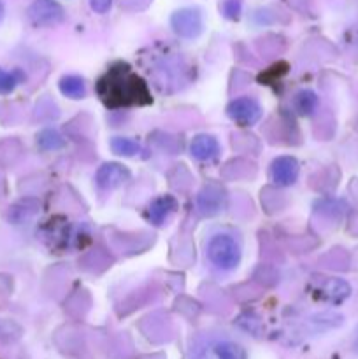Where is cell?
Wrapping results in <instances>:
<instances>
[{
    "instance_id": "1",
    "label": "cell",
    "mask_w": 358,
    "mask_h": 359,
    "mask_svg": "<svg viewBox=\"0 0 358 359\" xmlns=\"http://www.w3.org/2000/svg\"><path fill=\"white\" fill-rule=\"evenodd\" d=\"M97 91L107 107L151 104V95L146 83L135 76L125 63L111 67L109 72L98 81Z\"/></svg>"
},
{
    "instance_id": "2",
    "label": "cell",
    "mask_w": 358,
    "mask_h": 359,
    "mask_svg": "<svg viewBox=\"0 0 358 359\" xmlns=\"http://www.w3.org/2000/svg\"><path fill=\"white\" fill-rule=\"evenodd\" d=\"M207 256L216 269L228 272L241 263V245L232 235L218 233L207 244Z\"/></svg>"
},
{
    "instance_id": "3",
    "label": "cell",
    "mask_w": 358,
    "mask_h": 359,
    "mask_svg": "<svg viewBox=\"0 0 358 359\" xmlns=\"http://www.w3.org/2000/svg\"><path fill=\"white\" fill-rule=\"evenodd\" d=\"M171 27L179 37L197 39L204 28L202 13L197 7H183L174 11L171 16Z\"/></svg>"
},
{
    "instance_id": "4",
    "label": "cell",
    "mask_w": 358,
    "mask_h": 359,
    "mask_svg": "<svg viewBox=\"0 0 358 359\" xmlns=\"http://www.w3.org/2000/svg\"><path fill=\"white\" fill-rule=\"evenodd\" d=\"M28 18L35 27H56L65 20V11L56 0H35L28 7Z\"/></svg>"
},
{
    "instance_id": "5",
    "label": "cell",
    "mask_w": 358,
    "mask_h": 359,
    "mask_svg": "<svg viewBox=\"0 0 358 359\" xmlns=\"http://www.w3.org/2000/svg\"><path fill=\"white\" fill-rule=\"evenodd\" d=\"M228 118L234 119L235 123L242 126H251L262 118V107L258 102L251 97H241L235 98L228 104L227 107Z\"/></svg>"
},
{
    "instance_id": "6",
    "label": "cell",
    "mask_w": 358,
    "mask_h": 359,
    "mask_svg": "<svg viewBox=\"0 0 358 359\" xmlns=\"http://www.w3.org/2000/svg\"><path fill=\"white\" fill-rule=\"evenodd\" d=\"M199 359H248L244 347L232 340H216L206 346Z\"/></svg>"
},
{
    "instance_id": "7",
    "label": "cell",
    "mask_w": 358,
    "mask_h": 359,
    "mask_svg": "<svg viewBox=\"0 0 358 359\" xmlns=\"http://www.w3.org/2000/svg\"><path fill=\"white\" fill-rule=\"evenodd\" d=\"M130 179L128 168L119 163H104L95 174V181L100 189H114Z\"/></svg>"
},
{
    "instance_id": "8",
    "label": "cell",
    "mask_w": 358,
    "mask_h": 359,
    "mask_svg": "<svg viewBox=\"0 0 358 359\" xmlns=\"http://www.w3.org/2000/svg\"><path fill=\"white\" fill-rule=\"evenodd\" d=\"M298 177V161L291 156H281L272 161L270 167V179L277 186H290Z\"/></svg>"
},
{
    "instance_id": "9",
    "label": "cell",
    "mask_w": 358,
    "mask_h": 359,
    "mask_svg": "<svg viewBox=\"0 0 358 359\" xmlns=\"http://www.w3.org/2000/svg\"><path fill=\"white\" fill-rule=\"evenodd\" d=\"M225 205V191L218 184H207L199 195V209L206 216H214Z\"/></svg>"
},
{
    "instance_id": "10",
    "label": "cell",
    "mask_w": 358,
    "mask_h": 359,
    "mask_svg": "<svg viewBox=\"0 0 358 359\" xmlns=\"http://www.w3.org/2000/svg\"><path fill=\"white\" fill-rule=\"evenodd\" d=\"M175 207H178V202H175L174 196L171 195L158 196V198H154L153 202L150 203V207H147L146 217L153 224L160 226V224H164V221L174 212Z\"/></svg>"
},
{
    "instance_id": "11",
    "label": "cell",
    "mask_w": 358,
    "mask_h": 359,
    "mask_svg": "<svg viewBox=\"0 0 358 359\" xmlns=\"http://www.w3.org/2000/svg\"><path fill=\"white\" fill-rule=\"evenodd\" d=\"M190 151H192V156L197 158V160H213L220 153V144L211 135H197L192 140Z\"/></svg>"
},
{
    "instance_id": "12",
    "label": "cell",
    "mask_w": 358,
    "mask_h": 359,
    "mask_svg": "<svg viewBox=\"0 0 358 359\" xmlns=\"http://www.w3.org/2000/svg\"><path fill=\"white\" fill-rule=\"evenodd\" d=\"M58 86L65 97L74 98V100H79L86 95V84H84L83 77L79 76H63Z\"/></svg>"
},
{
    "instance_id": "13",
    "label": "cell",
    "mask_w": 358,
    "mask_h": 359,
    "mask_svg": "<svg viewBox=\"0 0 358 359\" xmlns=\"http://www.w3.org/2000/svg\"><path fill=\"white\" fill-rule=\"evenodd\" d=\"M316 107H318V97H316L314 91L302 90L295 95L293 109L297 111V114L311 116L316 111Z\"/></svg>"
},
{
    "instance_id": "14",
    "label": "cell",
    "mask_w": 358,
    "mask_h": 359,
    "mask_svg": "<svg viewBox=\"0 0 358 359\" xmlns=\"http://www.w3.org/2000/svg\"><path fill=\"white\" fill-rule=\"evenodd\" d=\"M111 149L114 151L116 154H119V156L126 158L137 156L139 153H142L140 144H137L135 140L132 139H126V137H114V139H111Z\"/></svg>"
},
{
    "instance_id": "15",
    "label": "cell",
    "mask_w": 358,
    "mask_h": 359,
    "mask_svg": "<svg viewBox=\"0 0 358 359\" xmlns=\"http://www.w3.org/2000/svg\"><path fill=\"white\" fill-rule=\"evenodd\" d=\"M37 146L42 151H56L65 146V140H63V137L56 130L46 128L37 135Z\"/></svg>"
},
{
    "instance_id": "16",
    "label": "cell",
    "mask_w": 358,
    "mask_h": 359,
    "mask_svg": "<svg viewBox=\"0 0 358 359\" xmlns=\"http://www.w3.org/2000/svg\"><path fill=\"white\" fill-rule=\"evenodd\" d=\"M350 286H347L344 280L340 279H332L326 283V286L323 287V297L330 302H343L344 298L350 297Z\"/></svg>"
},
{
    "instance_id": "17",
    "label": "cell",
    "mask_w": 358,
    "mask_h": 359,
    "mask_svg": "<svg viewBox=\"0 0 358 359\" xmlns=\"http://www.w3.org/2000/svg\"><path fill=\"white\" fill-rule=\"evenodd\" d=\"M20 83V72L0 69V95H9Z\"/></svg>"
},
{
    "instance_id": "18",
    "label": "cell",
    "mask_w": 358,
    "mask_h": 359,
    "mask_svg": "<svg viewBox=\"0 0 358 359\" xmlns=\"http://www.w3.org/2000/svg\"><path fill=\"white\" fill-rule=\"evenodd\" d=\"M221 13H223L227 20L237 21L242 13V0H225L221 4Z\"/></svg>"
},
{
    "instance_id": "19",
    "label": "cell",
    "mask_w": 358,
    "mask_h": 359,
    "mask_svg": "<svg viewBox=\"0 0 358 359\" xmlns=\"http://www.w3.org/2000/svg\"><path fill=\"white\" fill-rule=\"evenodd\" d=\"M90 6L95 13L98 14H104L111 9L112 6V0H90Z\"/></svg>"
},
{
    "instance_id": "20",
    "label": "cell",
    "mask_w": 358,
    "mask_h": 359,
    "mask_svg": "<svg viewBox=\"0 0 358 359\" xmlns=\"http://www.w3.org/2000/svg\"><path fill=\"white\" fill-rule=\"evenodd\" d=\"M2 16H4V6L2 2H0V20H2Z\"/></svg>"
},
{
    "instance_id": "21",
    "label": "cell",
    "mask_w": 358,
    "mask_h": 359,
    "mask_svg": "<svg viewBox=\"0 0 358 359\" xmlns=\"http://www.w3.org/2000/svg\"><path fill=\"white\" fill-rule=\"evenodd\" d=\"M354 349H357V353H358V337H357V344H354Z\"/></svg>"
}]
</instances>
